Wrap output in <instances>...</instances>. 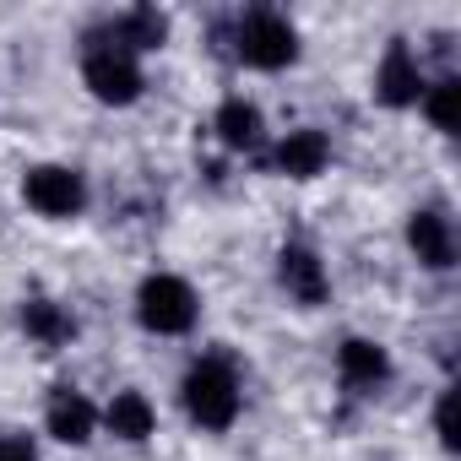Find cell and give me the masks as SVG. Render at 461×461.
Masks as SVG:
<instances>
[{
  "mask_svg": "<svg viewBox=\"0 0 461 461\" xmlns=\"http://www.w3.org/2000/svg\"><path fill=\"white\" fill-rule=\"evenodd\" d=\"M234 55H240L245 66L277 71V66H288V60L299 55V33H294L277 12H250V17H240V28H234Z\"/></svg>",
  "mask_w": 461,
  "mask_h": 461,
  "instance_id": "cell-3",
  "label": "cell"
},
{
  "mask_svg": "<svg viewBox=\"0 0 461 461\" xmlns=\"http://www.w3.org/2000/svg\"><path fill=\"white\" fill-rule=\"evenodd\" d=\"M23 326H28L39 342H50V348H55V342H66V337L77 331V326H71V315H66L60 304H50V299H33V304H23Z\"/></svg>",
  "mask_w": 461,
  "mask_h": 461,
  "instance_id": "cell-15",
  "label": "cell"
},
{
  "mask_svg": "<svg viewBox=\"0 0 461 461\" xmlns=\"http://www.w3.org/2000/svg\"><path fill=\"white\" fill-rule=\"evenodd\" d=\"M337 364H342V380H348V385H380V380L391 375L385 348H375V342H364V337H348L342 353H337Z\"/></svg>",
  "mask_w": 461,
  "mask_h": 461,
  "instance_id": "cell-12",
  "label": "cell"
},
{
  "mask_svg": "<svg viewBox=\"0 0 461 461\" xmlns=\"http://www.w3.org/2000/svg\"><path fill=\"white\" fill-rule=\"evenodd\" d=\"M456 98H461V82H434V93L423 98V109H429V120H434V131H456Z\"/></svg>",
  "mask_w": 461,
  "mask_h": 461,
  "instance_id": "cell-16",
  "label": "cell"
},
{
  "mask_svg": "<svg viewBox=\"0 0 461 461\" xmlns=\"http://www.w3.org/2000/svg\"><path fill=\"white\" fill-rule=\"evenodd\" d=\"M185 407L201 429H228L240 418V380L222 358H201L185 375Z\"/></svg>",
  "mask_w": 461,
  "mask_h": 461,
  "instance_id": "cell-1",
  "label": "cell"
},
{
  "mask_svg": "<svg viewBox=\"0 0 461 461\" xmlns=\"http://www.w3.org/2000/svg\"><path fill=\"white\" fill-rule=\"evenodd\" d=\"M23 195H28V206H33V212H44V217H77V212H82V201H87V185H82V174L44 163V168H28Z\"/></svg>",
  "mask_w": 461,
  "mask_h": 461,
  "instance_id": "cell-5",
  "label": "cell"
},
{
  "mask_svg": "<svg viewBox=\"0 0 461 461\" xmlns=\"http://www.w3.org/2000/svg\"><path fill=\"white\" fill-rule=\"evenodd\" d=\"M326 158H331V141H326L321 131H288V136H283V147H277V168H283V174H294V179L321 174V168H326Z\"/></svg>",
  "mask_w": 461,
  "mask_h": 461,
  "instance_id": "cell-10",
  "label": "cell"
},
{
  "mask_svg": "<svg viewBox=\"0 0 461 461\" xmlns=\"http://www.w3.org/2000/svg\"><path fill=\"white\" fill-rule=\"evenodd\" d=\"M136 315H141L147 331H158V337H179V331L195 326V294H190L185 277L158 272V277L141 283V294H136Z\"/></svg>",
  "mask_w": 461,
  "mask_h": 461,
  "instance_id": "cell-2",
  "label": "cell"
},
{
  "mask_svg": "<svg viewBox=\"0 0 461 461\" xmlns=\"http://www.w3.org/2000/svg\"><path fill=\"white\" fill-rule=\"evenodd\" d=\"M277 277H283V288H288L299 304H321V299H326V272H321L315 250H304V245H288V250L277 256Z\"/></svg>",
  "mask_w": 461,
  "mask_h": 461,
  "instance_id": "cell-8",
  "label": "cell"
},
{
  "mask_svg": "<svg viewBox=\"0 0 461 461\" xmlns=\"http://www.w3.org/2000/svg\"><path fill=\"white\" fill-rule=\"evenodd\" d=\"M82 77H87V87H93L104 104H131V98L141 93V71H136V60H131L125 50L104 44L98 33H93L87 60H82Z\"/></svg>",
  "mask_w": 461,
  "mask_h": 461,
  "instance_id": "cell-4",
  "label": "cell"
},
{
  "mask_svg": "<svg viewBox=\"0 0 461 461\" xmlns=\"http://www.w3.org/2000/svg\"><path fill=\"white\" fill-rule=\"evenodd\" d=\"M163 33H168V23H163V12H152V6H136L131 17H120L109 33H98L104 44H114V50H158L163 44Z\"/></svg>",
  "mask_w": 461,
  "mask_h": 461,
  "instance_id": "cell-11",
  "label": "cell"
},
{
  "mask_svg": "<svg viewBox=\"0 0 461 461\" xmlns=\"http://www.w3.org/2000/svg\"><path fill=\"white\" fill-rule=\"evenodd\" d=\"M217 136H222L228 147H256V141H261V109L245 104V98H228V104L217 109Z\"/></svg>",
  "mask_w": 461,
  "mask_h": 461,
  "instance_id": "cell-14",
  "label": "cell"
},
{
  "mask_svg": "<svg viewBox=\"0 0 461 461\" xmlns=\"http://www.w3.org/2000/svg\"><path fill=\"white\" fill-rule=\"evenodd\" d=\"M0 461H39V456H33V445H28V439L6 434V439H0Z\"/></svg>",
  "mask_w": 461,
  "mask_h": 461,
  "instance_id": "cell-18",
  "label": "cell"
},
{
  "mask_svg": "<svg viewBox=\"0 0 461 461\" xmlns=\"http://www.w3.org/2000/svg\"><path fill=\"white\" fill-rule=\"evenodd\" d=\"M407 245H412V256H418L423 267H434V272H445V267L456 261L450 222H445L439 212H412V222H407Z\"/></svg>",
  "mask_w": 461,
  "mask_h": 461,
  "instance_id": "cell-7",
  "label": "cell"
},
{
  "mask_svg": "<svg viewBox=\"0 0 461 461\" xmlns=\"http://www.w3.org/2000/svg\"><path fill=\"white\" fill-rule=\"evenodd\" d=\"M434 429H439V445H445V450L461 445V434H456V391L439 396V407H434Z\"/></svg>",
  "mask_w": 461,
  "mask_h": 461,
  "instance_id": "cell-17",
  "label": "cell"
},
{
  "mask_svg": "<svg viewBox=\"0 0 461 461\" xmlns=\"http://www.w3.org/2000/svg\"><path fill=\"white\" fill-rule=\"evenodd\" d=\"M93 423H98V412H93V402H87L82 391H55V396H50V434H55V439L87 445V439H93Z\"/></svg>",
  "mask_w": 461,
  "mask_h": 461,
  "instance_id": "cell-9",
  "label": "cell"
},
{
  "mask_svg": "<svg viewBox=\"0 0 461 461\" xmlns=\"http://www.w3.org/2000/svg\"><path fill=\"white\" fill-rule=\"evenodd\" d=\"M104 418H109V429H114L120 439H147V434H152V402H147L141 391H120Z\"/></svg>",
  "mask_w": 461,
  "mask_h": 461,
  "instance_id": "cell-13",
  "label": "cell"
},
{
  "mask_svg": "<svg viewBox=\"0 0 461 461\" xmlns=\"http://www.w3.org/2000/svg\"><path fill=\"white\" fill-rule=\"evenodd\" d=\"M375 93H380V104H391V109L418 104L423 77H418V60H412V50H407L402 39L385 50V60H380V71H375Z\"/></svg>",
  "mask_w": 461,
  "mask_h": 461,
  "instance_id": "cell-6",
  "label": "cell"
}]
</instances>
